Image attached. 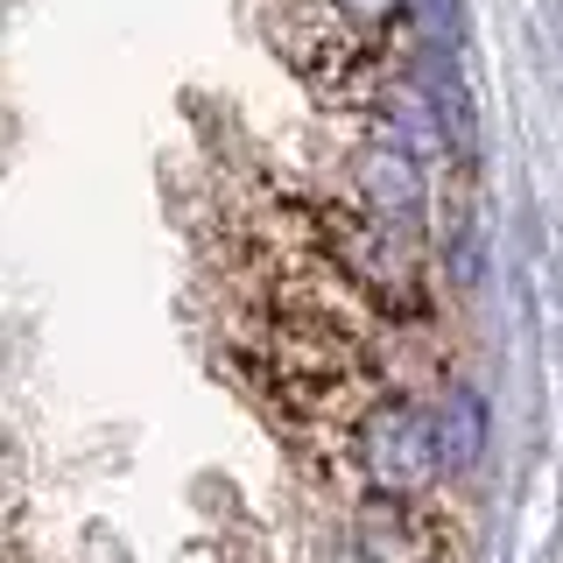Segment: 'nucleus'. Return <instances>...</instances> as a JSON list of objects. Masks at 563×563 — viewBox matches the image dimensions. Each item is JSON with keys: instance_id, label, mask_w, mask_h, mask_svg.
Instances as JSON below:
<instances>
[{"instance_id": "obj_2", "label": "nucleus", "mask_w": 563, "mask_h": 563, "mask_svg": "<svg viewBox=\"0 0 563 563\" xmlns=\"http://www.w3.org/2000/svg\"><path fill=\"white\" fill-rule=\"evenodd\" d=\"M360 190L374 198V219L380 225H416L422 219V169L416 155L401 148V141H374V148L360 155Z\"/></svg>"}, {"instance_id": "obj_4", "label": "nucleus", "mask_w": 563, "mask_h": 563, "mask_svg": "<svg viewBox=\"0 0 563 563\" xmlns=\"http://www.w3.org/2000/svg\"><path fill=\"white\" fill-rule=\"evenodd\" d=\"M339 14H352V22H387V14H401V0H339Z\"/></svg>"}, {"instance_id": "obj_1", "label": "nucleus", "mask_w": 563, "mask_h": 563, "mask_svg": "<svg viewBox=\"0 0 563 563\" xmlns=\"http://www.w3.org/2000/svg\"><path fill=\"white\" fill-rule=\"evenodd\" d=\"M360 465L366 479L395 500H409L444 472V444H437V416L416 409V401H380L374 416L360 422Z\"/></svg>"}, {"instance_id": "obj_3", "label": "nucleus", "mask_w": 563, "mask_h": 563, "mask_svg": "<svg viewBox=\"0 0 563 563\" xmlns=\"http://www.w3.org/2000/svg\"><path fill=\"white\" fill-rule=\"evenodd\" d=\"M437 444H444V472L479 465V451H486V409H479L472 387H451V401L437 409Z\"/></svg>"}]
</instances>
